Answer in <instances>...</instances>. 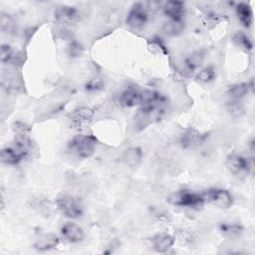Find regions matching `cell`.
<instances>
[{
    "mask_svg": "<svg viewBox=\"0 0 255 255\" xmlns=\"http://www.w3.org/2000/svg\"><path fill=\"white\" fill-rule=\"evenodd\" d=\"M19 56L15 52V50L6 44H3L1 46V61L2 63H15L17 61Z\"/></svg>",
    "mask_w": 255,
    "mask_h": 255,
    "instance_id": "603a6c76",
    "label": "cell"
},
{
    "mask_svg": "<svg viewBox=\"0 0 255 255\" xmlns=\"http://www.w3.org/2000/svg\"><path fill=\"white\" fill-rule=\"evenodd\" d=\"M168 201L170 204L186 207V208H199L202 207L206 201L203 193H196L190 190L182 189L169 196Z\"/></svg>",
    "mask_w": 255,
    "mask_h": 255,
    "instance_id": "3957f363",
    "label": "cell"
},
{
    "mask_svg": "<svg viewBox=\"0 0 255 255\" xmlns=\"http://www.w3.org/2000/svg\"><path fill=\"white\" fill-rule=\"evenodd\" d=\"M228 113L233 118H240L244 115V107L239 100H230L226 105Z\"/></svg>",
    "mask_w": 255,
    "mask_h": 255,
    "instance_id": "d4e9b609",
    "label": "cell"
},
{
    "mask_svg": "<svg viewBox=\"0 0 255 255\" xmlns=\"http://www.w3.org/2000/svg\"><path fill=\"white\" fill-rule=\"evenodd\" d=\"M162 10L168 19L180 20L184 14V3L176 0L167 1L162 5Z\"/></svg>",
    "mask_w": 255,
    "mask_h": 255,
    "instance_id": "4fadbf2b",
    "label": "cell"
},
{
    "mask_svg": "<svg viewBox=\"0 0 255 255\" xmlns=\"http://www.w3.org/2000/svg\"><path fill=\"white\" fill-rule=\"evenodd\" d=\"M55 19L58 23L69 25L75 24L80 20V13L78 9L70 5H61L55 9L54 12Z\"/></svg>",
    "mask_w": 255,
    "mask_h": 255,
    "instance_id": "9c48e42d",
    "label": "cell"
},
{
    "mask_svg": "<svg viewBox=\"0 0 255 255\" xmlns=\"http://www.w3.org/2000/svg\"><path fill=\"white\" fill-rule=\"evenodd\" d=\"M205 200L212 202L220 208H229L233 203V197L230 192L222 188H210L203 193Z\"/></svg>",
    "mask_w": 255,
    "mask_h": 255,
    "instance_id": "8992f818",
    "label": "cell"
},
{
    "mask_svg": "<svg viewBox=\"0 0 255 255\" xmlns=\"http://www.w3.org/2000/svg\"><path fill=\"white\" fill-rule=\"evenodd\" d=\"M141 91L134 86H129L123 90L118 96V103L124 108H132L139 106Z\"/></svg>",
    "mask_w": 255,
    "mask_h": 255,
    "instance_id": "30bf717a",
    "label": "cell"
},
{
    "mask_svg": "<svg viewBox=\"0 0 255 255\" xmlns=\"http://www.w3.org/2000/svg\"><path fill=\"white\" fill-rule=\"evenodd\" d=\"M94 113H95L94 110L90 107L77 108L71 114V122L74 127L81 128L92 121L94 117Z\"/></svg>",
    "mask_w": 255,
    "mask_h": 255,
    "instance_id": "7c38bea8",
    "label": "cell"
},
{
    "mask_svg": "<svg viewBox=\"0 0 255 255\" xmlns=\"http://www.w3.org/2000/svg\"><path fill=\"white\" fill-rule=\"evenodd\" d=\"M253 159L246 157L238 153H232L228 155L226 159L227 169L234 175H245L253 170Z\"/></svg>",
    "mask_w": 255,
    "mask_h": 255,
    "instance_id": "277c9868",
    "label": "cell"
},
{
    "mask_svg": "<svg viewBox=\"0 0 255 255\" xmlns=\"http://www.w3.org/2000/svg\"><path fill=\"white\" fill-rule=\"evenodd\" d=\"M206 138V134L193 128H189L183 131L180 136V145L184 149H196L202 145Z\"/></svg>",
    "mask_w": 255,
    "mask_h": 255,
    "instance_id": "52a82bcc",
    "label": "cell"
},
{
    "mask_svg": "<svg viewBox=\"0 0 255 255\" xmlns=\"http://www.w3.org/2000/svg\"><path fill=\"white\" fill-rule=\"evenodd\" d=\"M61 235L64 238V240L70 242V243H78L82 241L85 237V233L83 228L71 221H68L64 223L61 227Z\"/></svg>",
    "mask_w": 255,
    "mask_h": 255,
    "instance_id": "8fae6325",
    "label": "cell"
},
{
    "mask_svg": "<svg viewBox=\"0 0 255 255\" xmlns=\"http://www.w3.org/2000/svg\"><path fill=\"white\" fill-rule=\"evenodd\" d=\"M236 15L245 28H249L253 22V11L246 2H240L236 5Z\"/></svg>",
    "mask_w": 255,
    "mask_h": 255,
    "instance_id": "9a60e30c",
    "label": "cell"
},
{
    "mask_svg": "<svg viewBox=\"0 0 255 255\" xmlns=\"http://www.w3.org/2000/svg\"><path fill=\"white\" fill-rule=\"evenodd\" d=\"M141 158H142V151L137 146H133L126 149L123 155L124 162L130 167L137 166L141 161Z\"/></svg>",
    "mask_w": 255,
    "mask_h": 255,
    "instance_id": "e0dca14e",
    "label": "cell"
},
{
    "mask_svg": "<svg viewBox=\"0 0 255 255\" xmlns=\"http://www.w3.org/2000/svg\"><path fill=\"white\" fill-rule=\"evenodd\" d=\"M97 145V138L93 134L80 133L68 143L69 152L78 158H89L93 155Z\"/></svg>",
    "mask_w": 255,
    "mask_h": 255,
    "instance_id": "6da1fadb",
    "label": "cell"
},
{
    "mask_svg": "<svg viewBox=\"0 0 255 255\" xmlns=\"http://www.w3.org/2000/svg\"><path fill=\"white\" fill-rule=\"evenodd\" d=\"M215 69L212 66H207L199 71V73L196 76V79L204 84L210 83L215 79Z\"/></svg>",
    "mask_w": 255,
    "mask_h": 255,
    "instance_id": "484cf974",
    "label": "cell"
},
{
    "mask_svg": "<svg viewBox=\"0 0 255 255\" xmlns=\"http://www.w3.org/2000/svg\"><path fill=\"white\" fill-rule=\"evenodd\" d=\"M59 244V238L55 234H46L41 237L35 244L34 248L40 251H47L54 249Z\"/></svg>",
    "mask_w": 255,
    "mask_h": 255,
    "instance_id": "ac0fdd59",
    "label": "cell"
},
{
    "mask_svg": "<svg viewBox=\"0 0 255 255\" xmlns=\"http://www.w3.org/2000/svg\"><path fill=\"white\" fill-rule=\"evenodd\" d=\"M203 59H204V54L201 51H195L185 58L184 67L187 71L192 72L201 65V63L203 62Z\"/></svg>",
    "mask_w": 255,
    "mask_h": 255,
    "instance_id": "44dd1931",
    "label": "cell"
},
{
    "mask_svg": "<svg viewBox=\"0 0 255 255\" xmlns=\"http://www.w3.org/2000/svg\"><path fill=\"white\" fill-rule=\"evenodd\" d=\"M250 90H253V85L248 83H239L229 86L227 89V94L231 100H241L244 98Z\"/></svg>",
    "mask_w": 255,
    "mask_h": 255,
    "instance_id": "2e32d148",
    "label": "cell"
},
{
    "mask_svg": "<svg viewBox=\"0 0 255 255\" xmlns=\"http://www.w3.org/2000/svg\"><path fill=\"white\" fill-rule=\"evenodd\" d=\"M148 20L147 11L142 3H134L129 9L126 23L128 27L134 30L142 29Z\"/></svg>",
    "mask_w": 255,
    "mask_h": 255,
    "instance_id": "5b68a950",
    "label": "cell"
},
{
    "mask_svg": "<svg viewBox=\"0 0 255 255\" xmlns=\"http://www.w3.org/2000/svg\"><path fill=\"white\" fill-rule=\"evenodd\" d=\"M29 153V148L21 147L14 144L13 146H6L1 150V161L6 164L15 165L21 162Z\"/></svg>",
    "mask_w": 255,
    "mask_h": 255,
    "instance_id": "ba28073f",
    "label": "cell"
},
{
    "mask_svg": "<svg viewBox=\"0 0 255 255\" xmlns=\"http://www.w3.org/2000/svg\"><path fill=\"white\" fill-rule=\"evenodd\" d=\"M232 41L237 47H239L245 51H251L253 48V44H252V41L250 40V38L245 33L241 32V31L236 32L232 36Z\"/></svg>",
    "mask_w": 255,
    "mask_h": 255,
    "instance_id": "7402d4cb",
    "label": "cell"
},
{
    "mask_svg": "<svg viewBox=\"0 0 255 255\" xmlns=\"http://www.w3.org/2000/svg\"><path fill=\"white\" fill-rule=\"evenodd\" d=\"M163 32L168 36H177L181 34L184 30V21L183 19H168L162 26Z\"/></svg>",
    "mask_w": 255,
    "mask_h": 255,
    "instance_id": "d6986e66",
    "label": "cell"
},
{
    "mask_svg": "<svg viewBox=\"0 0 255 255\" xmlns=\"http://www.w3.org/2000/svg\"><path fill=\"white\" fill-rule=\"evenodd\" d=\"M83 46L76 42V41H73L70 45H69V48H68V52H69V55L71 57H79L82 55L83 53Z\"/></svg>",
    "mask_w": 255,
    "mask_h": 255,
    "instance_id": "83f0119b",
    "label": "cell"
},
{
    "mask_svg": "<svg viewBox=\"0 0 255 255\" xmlns=\"http://www.w3.org/2000/svg\"><path fill=\"white\" fill-rule=\"evenodd\" d=\"M151 244L155 251L165 253L174 244V238L168 233H159L151 238Z\"/></svg>",
    "mask_w": 255,
    "mask_h": 255,
    "instance_id": "5bb4252c",
    "label": "cell"
},
{
    "mask_svg": "<svg viewBox=\"0 0 255 255\" xmlns=\"http://www.w3.org/2000/svg\"><path fill=\"white\" fill-rule=\"evenodd\" d=\"M219 230L223 236L230 239L239 237L243 232L242 226L236 223H221L219 225Z\"/></svg>",
    "mask_w": 255,
    "mask_h": 255,
    "instance_id": "ffe728a7",
    "label": "cell"
},
{
    "mask_svg": "<svg viewBox=\"0 0 255 255\" xmlns=\"http://www.w3.org/2000/svg\"><path fill=\"white\" fill-rule=\"evenodd\" d=\"M56 204L59 211L66 217L78 219L84 213V205L79 197L70 194L60 195L56 199Z\"/></svg>",
    "mask_w": 255,
    "mask_h": 255,
    "instance_id": "7a4b0ae2",
    "label": "cell"
},
{
    "mask_svg": "<svg viewBox=\"0 0 255 255\" xmlns=\"http://www.w3.org/2000/svg\"><path fill=\"white\" fill-rule=\"evenodd\" d=\"M0 26H1V30L7 34H11L16 30L15 21L13 20V18L10 15H8L6 13H1Z\"/></svg>",
    "mask_w": 255,
    "mask_h": 255,
    "instance_id": "cb8c5ba5",
    "label": "cell"
},
{
    "mask_svg": "<svg viewBox=\"0 0 255 255\" xmlns=\"http://www.w3.org/2000/svg\"><path fill=\"white\" fill-rule=\"evenodd\" d=\"M105 88V81L102 78L96 77L91 79L85 85V89L88 92H99Z\"/></svg>",
    "mask_w": 255,
    "mask_h": 255,
    "instance_id": "4316f807",
    "label": "cell"
}]
</instances>
